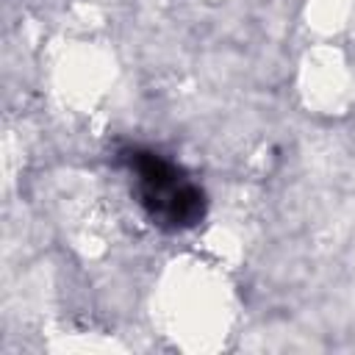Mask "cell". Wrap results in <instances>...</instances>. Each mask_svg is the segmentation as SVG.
<instances>
[{
    "mask_svg": "<svg viewBox=\"0 0 355 355\" xmlns=\"http://www.w3.org/2000/svg\"><path fill=\"white\" fill-rule=\"evenodd\" d=\"M133 175V191L147 219L164 230H189L202 222L208 200L205 191L169 158L147 147H128L119 153Z\"/></svg>",
    "mask_w": 355,
    "mask_h": 355,
    "instance_id": "1",
    "label": "cell"
}]
</instances>
